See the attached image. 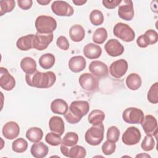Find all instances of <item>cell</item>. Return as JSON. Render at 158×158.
Here are the masks:
<instances>
[{
	"label": "cell",
	"mask_w": 158,
	"mask_h": 158,
	"mask_svg": "<svg viewBox=\"0 0 158 158\" xmlns=\"http://www.w3.org/2000/svg\"><path fill=\"white\" fill-rule=\"evenodd\" d=\"M15 2L14 0H5L0 1V15L12 11L15 7Z\"/></svg>",
	"instance_id": "cell-35"
},
{
	"label": "cell",
	"mask_w": 158,
	"mask_h": 158,
	"mask_svg": "<svg viewBox=\"0 0 158 158\" xmlns=\"http://www.w3.org/2000/svg\"><path fill=\"white\" fill-rule=\"evenodd\" d=\"M104 127L102 123L93 125L85 133V139L86 142L91 146L99 145L104 138Z\"/></svg>",
	"instance_id": "cell-4"
},
{
	"label": "cell",
	"mask_w": 158,
	"mask_h": 158,
	"mask_svg": "<svg viewBox=\"0 0 158 158\" xmlns=\"http://www.w3.org/2000/svg\"><path fill=\"white\" fill-rule=\"evenodd\" d=\"M45 141L47 143L53 146H57L62 143L60 136L54 132L48 133L45 136Z\"/></svg>",
	"instance_id": "cell-37"
},
{
	"label": "cell",
	"mask_w": 158,
	"mask_h": 158,
	"mask_svg": "<svg viewBox=\"0 0 158 158\" xmlns=\"http://www.w3.org/2000/svg\"><path fill=\"white\" fill-rule=\"evenodd\" d=\"M128 63L127 60L120 59L113 62L109 67V73L113 77L120 78L127 72Z\"/></svg>",
	"instance_id": "cell-11"
},
{
	"label": "cell",
	"mask_w": 158,
	"mask_h": 158,
	"mask_svg": "<svg viewBox=\"0 0 158 158\" xmlns=\"http://www.w3.org/2000/svg\"><path fill=\"white\" fill-rule=\"evenodd\" d=\"M36 1L38 4L41 5L46 6V5H48L51 2V0H37Z\"/></svg>",
	"instance_id": "cell-47"
},
{
	"label": "cell",
	"mask_w": 158,
	"mask_h": 158,
	"mask_svg": "<svg viewBox=\"0 0 158 158\" xmlns=\"http://www.w3.org/2000/svg\"><path fill=\"white\" fill-rule=\"evenodd\" d=\"M69 36L73 41H81L83 40L85 36V29L81 25H73L70 27L69 30Z\"/></svg>",
	"instance_id": "cell-22"
},
{
	"label": "cell",
	"mask_w": 158,
	"mask_h": 158,
	"mask_svg": "<svg viewBox=\"0 0 158 158\" xmlns=\"http://www.w3.org/2000/svg\"><path fill=\"white\" fill-rule=\"evenodd\" d=\"M104 15L101 11L98 9L93 10L89 14V20L91 23L95 26L101 25L104 22Z\"/></svg>",
	"instance_id": "cell-34"
},
{
	"label": "cell",
	"mask_w": 158,
	"mask_h": 158,
	"mask_svg": "<svg viewBox=\"0 0 158 158\" xmlns=\"http://www.w3.org/2000/svg\"><path fill=\"white\" fill-rule=\"evenodd\" d=\"M106 52L112 57L120 56L124 52L123 46L116 39L109 40L104 46Z\"/></svg>",
	"instance_id": "cell-16"
},
{
	"label": "cell",
	"mask_w": 158,
	"mask_h": 158,
	"mask_svg": "<svg viewBox=\"0 0 158 158\" xmlns=\"http://www.w3.org/2000/svg\"><path fill=\"white\" fill-rule=\"evenodd\" d=\"M155 146V141L153 137L151 135H148L144 136L141 144V148L145 151H149L152 150Z\"/></svg>",
	"instance_id": "cell-39"
},
{
	"label": "cell",
	"mask_w": 158,
	"mask_h": 158,
	"mask_svg": "<svg viewBox=\"0 0 158 158\" xmlns=\"http://www.w3.org/2000/svg\"><path fill=\"white\" fill-rule=\"evenodd\" d=\"M89 110V104L86 101H74L72 102L67 112L64 115L65 120L71 124L79 122Z\"/></svg>",
	"instance_id": "cell-2"
},
{
	"label": "cell",
	"mask_w": 158,
	"mask_h": 158,
	"mask_svg": "<svg viewBox=\"0 0 158 158\" xmlns=\"http://www.w3.org/2000/svg\"><path fill=\"white\" fill-rule=\"evenodd\" d=\"M141 132L135 127H128L122 135L123 143L128 146H132L138 143L141 139Z\"/></svg>",
	"instance_id": "cell-10"
},
{
	"label": "cell",
	"mask_w": 158,
	"mask_h": 158,
	"mask_svg": "<svg viewBox=\"0 0 158 158\" xmlns=\"http://www.w3.org/2000/svg\"><path fill=\"white\" fill-rule=\"evenodd\" d=\"M114 35L125 42H131L135 38V33L127 24L122 22L115 25L113 29Z\"/></svg>",
	"instance_id": "cell-5"
},
{
	"label": "cell",
	"mask_w": 158,
	"mask_h": 158,
	"mask_svg": "<svg viewBox=\"0 0 158 158\" xmlns=\"http://www.w3.org/2000/svg\"><path fill=\"white\" fill-rule=\"evenodd\" d=\"M122 1L120 0H112V1H109V0H104L102 1V3L103 6L106 7L107 9H112L115 8L117 6H118Z\"/></svg>",
	"instance_id": "cell-44"
},
{
	"label": "cell",
	"mask_w": 158,
	"mask_h": 158,
	"mask_svg": "<svg viewBox=\"0 0 158 158\" xmlns=\"http://www.w3.org/2000/svg\"><path fill=\"white\" fill-rule=\"evenodd\" d=\"M123 120L130 124H139L144 118V113L142 110L136 107L127 108L122 114Z\"/></svg>",
	"instance_id": "cell-7"
},
{
	"label": "cell",
	"mask_w": 158,
	"mask_h": 158,
	"mask_svg": "<svg viewBox=\"0 0 158 158\" xmlns=\"http://www.w3.org/2000/svg\"><path fill=\"white\" fill-rule=\"evenodd\" d=\"M136 43L138 46L140 48H146L148 46L150 45V41L146 34H143L140 35L136 40Z\"/></svg>",
	"instance_id": "cell-42"
},
{
	"label": "cell",
	"mask_w": 158,
	"mask_h": 158,
	"mask_svg": "<svg viewBox=\"0 0 158 158\" xmlns=\"http://www.w3.org/2000/svg\"><path fill=\"white\" fill-rule=\"evenodd\" d=\"M78 141V135L72 131L67 132L62 140L61 144L66 146H73L77 144Z\"/></svg>",
	"instance_id": "cell-33"
},
{
	"label": "cell",
	"mask_w": 158,
	"mask_h": 158,
	"mask_svg": "<svg viewBox=\"0 0 158 158\" xmlns=\"http://www.w3.org/2000/svg\"><path fill=\"white\" fill-rule=\"evenodd\" d=\"M43 136L42 130L38 127H31L26 132L27 138L31 142L37 143L41 141Z\"/></svg>",
	"instance_id": "cell-27"
},
{
	"label": "cell",
	"mask_w": 158,
	"mask_h": 158,
	"mask_svg": "<svg viewBox=\"0 0 158 158\" xmlns=\"http://www.w3.org/2000/svg\"><path fill=\"white\" fill-rule=\"evenodd\" d=\"M102 53L101 48L97 44L90 43L85 45L83 48L84 56L89 59L99 58Z\"/></svg>",
	"instance_id": "cell-19"
},
{
	"label": "cell",
	"mask_w": 158,
	"mask_h": 158,
	"mask_svg": "<svg viewBox=\"0 0 158 158\" xmlns=\"http://www.w3.org/2000/svg\"><path fill=\"white\" fill-rule=\"evenodd\" d=\"M73 3L76 6H82L85 4L87 1L86 0H73Z\"/></svg>",
	"instance_id": "cell-46"
},
{
	"label": "cell",
	"mask_w": 158,
	"mask_h": 158,
	"mask_svg": "<svg viewBox=\"0 0 158 158\" xmlns=\"http://www.w3.org/2000/svg\"><path fill=\"white\" fill-rule=\"evenodd\" d=\"M55 63V57L51 53L43 54L39 59L40 65L44 69H51Z\"/></svg>",
	"instance_id": "cell-29"
},
{
	"label": "cell",
	"mask_w": 158,
	"mask_h": 158,
	"mask_svg": "<svg viewBox=\"0 0 158 158\" xmlns=\"http://www.w3.org/2000/svg\"><path fill=\"white\" fill-rule=\"evenodd\" d=\"M35 28L38 33H51L57 28V22L52 17L40 15L35 20Z\"/></svg>",
	"instance_id": "cell-3"
},
{
	"label": "cell",
	"mask_w": 158,
	"mask_h": 158,
	"mask_svg": "<svg viewBox=\"0 0 158 158\" xmlns=\"http://www.w3.org/2000/svg\"><path fill=\"white\" fill-rule=\"evenodd\" d=\"M30 152L31 155L36 158H43L47 156L49 148L43 142L35 143L31 147Z\"/></svg>",
	"instance_id": "cell-21"
},
{
	"label": "cell",
	"mask_w": 158,
	"mask_h": 158,
	"mask_svg": "<svg viewBox=\"0 0 158 158\" xmlns=\"http://www.w3.org/2000/svg\"><path fill=\"white\" fill-rule=\"evenodd\" d=\"M141 126L148 135H156L157 132V122L156 118L152 115H147L144 117Z\"/></svg>",
	"instance_id": "cell-15"
},
{
	"label": "cell",
	"mask_w": 158,
	"mask_h": 158,
	"mask_svg": "<svg viewBox=\"0 0 158 158\" xmlns=\"http://www.w3.org/2000/svg\"><path fill=\"white\" fill-rule=\"evenodd\" d=\"M102 152L107 156L112 154L116 149V144L115 143L110 141H106L102 145Z\"/></svg>",
	"instance_id": "cell-40"
},
{
	"label": "cell",
	"mask_w": 158,
	"mask_h": 158,
	"mask_svg": "<svg viewBox=\"0 0 158 158\" xmlns=\"http://www.w3.org/2000/svg\"><path fill=\"white\" fill-rule=\"evenodd\" d=\"M107 38V32L106 28L101 27L97 28L93 33V41L96 44H102Z\"/></svg>",
	"instance_id": "cell-31"
},
{
	"label": "cell",
	"mask_w": 158,
	"mask_h": 158,
	"mask_svg": "<svg viewBox=\"0 0 158 158\" xmlns=\"http://www.w3.org/2000/svg\"><path fill=\"white\" fill-rule=\"evenodd\" d=\"M17 3L19 7L23 10L30 9L33 5L31 0H18Z\"/></svg>",
	"instance_id": "cell-45"
},
{
	"label": "cell",
	"mask_w": 158,
	"mask_h": 158,
	"mask_svg": "<svg viewBox=\"0 0 158 158\" xmlns=\"http://www.w3.org/2000/svg\"><path fill=\"white\" fill-rule=\"evenodd\" d=\"M67 102L62 99H56L51 104V109L54 114L64 115L68 110Z\"/></svg>",
	"instance_id": "cell-23"
},
{
	"label": "cell",
	"mask_w": 158,
	"mask_h": 158,
	"mask_svg": "<svg viewBox=\"0 0 158 158\" xmlns=\"http://www.w3.org/2000/svg\"><path fill=\"white\" fill-rule=\"evenodd\" d=\"M126 85L131 90H137L140 88L142 84V80L140 76L135 73L129 74L126 78Z\"/></svg>",
	"instance_id": "cell-25"
},
{
	"label": "cell",
	"mask_w": 158,
	"mask_h": 158,
	"mask_svg": "<svg viewBox=\"0 0 158 158\" xmlns=\"http://www.w3.org/2000/svg\"><path fill=\"white\" fill-rule=\"evenodd\" d=\"M147 98L149 102L152 104L158 102V83L156 82L150 88L148 91Z\"/></svg>",
	"instance_id": "cell-36"
},
{
	"label": "cell",
	"mask_w": 158,
	"mask_h": 158,
	"mask_svg": "<svg viewBox=\"0 0 158 158\" xmlns=\"http://www.w3.org/2000/svg\"><path fill=\"white\" fill-rule=\"evenodd\" d=\"M2 133L5 138L14 139L19 136L20 128L15 122L10 121L4 124L2 129Z\"/></svg>",
	"instance_id": "cell-17"
},
{
	"label": "cell",
	"mask_w": 158,
	"mask_h": 158,
	"mask_svg": "<svg viewBox=\"0 0 158 158\" xmlns=\"http://www.w3.org/2000/svg\"><path fill=\"white\" fill-rule=\"evenodd\" d=\"M120 136V130L115 126L110 127L107 131V140L114 143L118 141Z\"/></svg>",
	"instance_id": "cell-38"
},
{
	"label": "cell",
	"mask_w": 158,
	"mask_h": 158,
	"mask_svg": "<svg viewBox=\"0 0 158 158\" xmlns=\"http://www.w3.org/2000/svg\"><path fill=\"white\" fill-rule=\"evenodd\" d=\"M86 64V60L83 56H76L70 59L69 61V68L72 72L78 73L85 69Z\"/></svg>",
	"instance_id": "cell-18"
},
{
	"label": "cell",
	"mask_w": 158,
	"mask_h": 158,
	"mask_svg": "<svg viewBox=\"0 0 158 158\" xmlns=\"http://www.w3.org/2000/svg\"><path fill=\"white\" fill-rule=\"evenodd\" d=\"M49 127L52 132L61 136L65 130L64 122L62 118L59 116L52 117L49 121Z\"/></svg>",
	"instance_id": "cell-20"
},
{
	"label": "cell",
	"mask_w": 158,
	"mask_h": 158,
	"mask_svg": "<svg viewBox=\"0 0 158 158\" xmlns=\"http://www.w3.org/2000/svg\"><path fill=\"white\" fill-rule=\"evenodd\" d=\"M86 155V151L85 148L79 145H75L69 149L67 157L70 158H84Z\"/></svg>",
	"instance_id": "cell-30"
},
{
	"label": "cell",
	"mask_w": 158,
	"mask_h": 158,
	"mask_svg": "<svg viewBox=\"0 0 158 158\" xmlns=\"http://www.w3.org/2000/svg\"><path fill=\"white\" fill-rule=\"evenodd\" d=\"M105 118V114L103 111L98 109L92 110L88 115V120L93 125H96L102 123Z\"/></svg>",
	"instance_id": "cell-28"
},
{
	"label": "cell",
	"mask_w": 158,
	"mask_h": 158,
	"mask_svg": "<svg viewBox=\"0 0 158 158\" xmlns=\"http://www.w3.org/2000/svg\"><path fill=\"white\" fill-rule=\"evenodd\" d=\"M53 37V33L43 34L36 32L33 40V48L38 51L44 50L52 41Z\"/></svg>",
	"instance_id": "cell-9"
},
{
	"label": "cell",
	"mask_w": 158,
	"mask_h": 158,
	"mask_svg": "<svg viewBox=\"0 0 158 158\" xmlns=\"http://www.w3.org/2000/svg\"><path fill=\"white\" fill-rule=\"evenodd\" d=\"M21 69L27 73H33L36 70V63L35 60L30 57H25L23 58L20 64Z\"/></svg>",
	"instance_id": "cell-26"
},
{
	"label": "cell",
	"mask_w": 158,
	"mask_h": 158,
	"mask_svg": "<svg viewBox=\"0 0 158 158\" xmlns=\"http://www.w3.org/2000/svg\"><path fill=\"white\" fill-rule=\"evenodd\" d=\"M52 12L58 16L70 17L73 14V7L67 2L63 1H55L51 4Z\"/></svg>",
	"instance_id": "cell-8"
},
{
	"label": "cell",
	"mask_w": 158,
	"mask_h": 158,
	"mask_svg": "<svg viewBox=\"0 0 158 158\" xmlns=\"http://www.w3.org/2000/svg\"><path fill=\"white\" fill-rule=\"evenodd\" d=\"M56 44L60 49L64 51L68 50L70 46L68 40L66 37L64 36H60L59 37H58L56 41Z\"/></svg>",
	"instance_id": "cell-41"
},
{
	"label": "cell",
	"mask_w": 158,
	"mask_h": 158,
	"mask_svg": "<svg viewBox=\"0 0 158 158\" xmlns=\"http://www.w3.org/2000/svg\"><path fill=\"white\" fill-rule=\"evenodd\" d=\"M144 33L147 35V36L149 39L150 44H154L156 43H157L158 40V35L156 30L152 29H149L146 31Z\"/></svg>",
	"instance_id": "cell-43"
},
{
	"label": "cell",
	"mask_w": 158,
	"mask_h": 158,
	"mask_svg": "<svg viewBox=\"0 0 158 158\" xmlns=\"http://www.w3.org/2000/svg\"><path fill=\"white\" fill-rule=\"evenodd\" d=\"M89 70L98 78H104L109 74L107 65L99 60L92 61L89 65Z\"/></svg>",
	"instance_id": "cell-14"
},
{
	"label": "cell",
	"mask_w": 158,
	"mask_h": 158,
	"mask_svg": "<svg viewBox=\"0 0 158 158\" xmlns=\"http://www.w3.org/2000/svg\"><path fill=\"white\" fill-rule=\"evenodd\" d=\"M81 87L88 93H94L99 89V79L92 73H84L78 79Z\"/></svg>",
	"instance_id": "cell-6"
},
{
	"label": "cell",
	"mask_w": 158,
	"mask_h": 158,
	"mask_svg": "<svg viewBox=\"0 0 158 158\" xmlns=\"http://www.w3.org/2000/svg\"><path fill=\"white\" fill-rule=\"evenodd\" d=\"M33 34H30L19 38L16 43L17 47L21 51H28L31 49L33 48Z\"/></svg>",
	"instance_id": "cell-24"
},
{
	"label": "cell",
	"mask_w": 158,
	"mask_h": 158,
	"mask_svg": "<svg viewBox=\"0 0 158 158\" xmlns=\"http://www.w3.org/2000/svg\"><path fill=\"white\" fill-rule=\"evenodd\" d=\"M27 148L28 143L22 138L16 139L12 144V151L17 153H22L25 152L27 149Z\"/></svg>",
	"instance_id": "cell-32"
},
{
	"label": "cell",
	"mask_w": 158,
	"mask_h": 158,
	"mask_svg": "<svg viewBox=\"0 0 158 158\" xmlns=\"http://www.w3.org/2000/svg\"><path fill=\"white\" fill-rule=\"evenodd\" d=\"M28 85L38 88H48L51 87L56 80V76L53 72H40L37 70L25 75Z\"/></svg>",
	"instance_id": "cell-1"
},
{
	"label": "cell",
	"mask_w": 158,
	"mask_h": 158,
	"mask_svg": "<svg viewBox=\"0 0 158 158\" xmlns=\"http://www.w3.org/2000/svg\"><path fill=\"white\" fill-rule=\"evenodd\" d=\"M118 15L123 20L130 21L134 17L133 4L131 0L122 1L118 9Z\"/></svg>",
	"instance_id": "cell-12"
},
{
	"label": "cell",
	"mask_w": 158,
	"mask_h": 158,
	"mask_svg": "<svg viewBox=\"0 0 158 158\" xmlns=\"http://www.w3.org/2000/svg\"><path fill=\"white\" fill-rule=\"evenodd\" d=\"M0 86L6 91L12 90L15 86V78L5 67H0Z\"/></svg>",
	"instance_id": "cell-13"
}]
</instances>
